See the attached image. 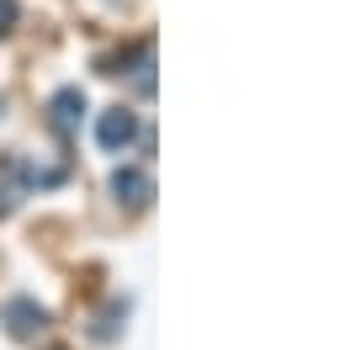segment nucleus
<instances>
[{"label": "nucleus", "mask_w": 345, "mask_h": 350, "mask_svg": "<svg viewBox=\"0 0 345 350\" xmlns=\"http://www.w3.org/2000/svg\"><path fill=\"white\" fill-rule=\"evenodd\" d=\"M0 324H5V334H16V340H32V334L48 329V308H38L32 297H11V303L0 308Z\"/></svg>", "instance_id": "obj_1"}, {"label": "nucleus", "mask_w": 345, "mask_h": 350, "mask_svg": "<svg viewBox=\"0 0 345 350\" xmlns=\"http://www.w3.org/2000/svg\"><path fill=\"white\" fill-rule=\"evenodd\" d=\"M138 138V117H133L128 107H117V111H101V122H96V144L107 154H123Z\"/></svg>", "instance_id": "obj_2"}, {"label": "nucleus", "mask_w": 345, "mask_h": 350, "mask_svg": "<svg viewBox=\"0 0 345 350\" xmlns=\"http://www.w3.org/2000/svg\"><path fill=\"white\" fill-rule=\"evenodd\" d=\"M80 117H86V90L80 85H64L48 101V122H53V133H64V138L80 128Z\"/></svg>", "instance_id": "obj_3"}, {"label": "nucleus", "mask_w": 345, "mask_h": 350, "mask_svg": "<svg viewBox=\"0 0 345 350\" xmlns=\"http://www.w3.org/2000/svg\"><path fill=\"white\" fill-rule=\"evenodd\" d=\"M112 191H117V202H123V207H144V202L154 197V180H149V170L123 165V170L112 175Z\"/></svg>", "instance_id": "obj_4"}, {"label": "nucleus", "mask_w": 345, "mask_h": 350, "mask_svg": "<svg viewBox=\"0 0 345 350\" xmlns=\"http://www.w3.org/2000/svg\"><path fill=\"white\" fill-rule=\"evenodd\" d=\"M117 313H128V308H123V303H112V308H107V319L96 324V340H112V334H117Z\"/></svg>", "instance_id": "obj_5"}, {"label": "nucleus", "mask_w": 345, "mask_h": 350, "mask_svg": "<svg viewBox=\"0 0 345 350\" xmlns=\"http://www.w3.org/2000/svg\"><path fill=\"white\" fill-rule=\"evenodd\" d=\"M16 27V0H0V38Z\"/></svg>", "instance_id": "obj_6"}]
</instances>
